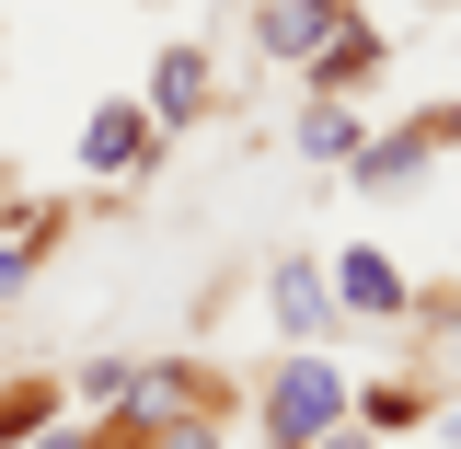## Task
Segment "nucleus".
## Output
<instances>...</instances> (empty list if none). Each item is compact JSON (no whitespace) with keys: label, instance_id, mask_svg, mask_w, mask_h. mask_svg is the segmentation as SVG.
<instances>
[{"label":"nucleus","instance_id":"obj_1","mask_svg":"<svg viewBox=\"0 0 461 449\" xmlns=\"http://www.w3.org/2000/svg\"><path fill=\"white\" fill-rule=\"evenodd\" d=\"M254 415H266V449H323L357 415V381L335 369V346H288L266 369V392H254Z\"/></svg>","mask_w":461,"mask_h":449},{"label":"nucleus","instance_id":"obj_2","mask_svg":"<svg viewBox=\"0 0 461 449\" xmlns=\"http://www.w3.org/2000/svg\"><path fill=\"white\" fill-rule=\"evenodd\" d=\"M162 139H173V127L150 104H93V115H81V173H93V184H127V173L162 162Z\"/></svg>","mask_w":461,"mask_h":449},{"label":"nucleus","instance_id":"obj_3","mask_svg":"<svg viewBox=\"0 0 461 449\" xmlns=\"http://www.w3.org/2000/svg\"><path fill=\"white\" fill-rule=\"evenodd\" d=\"M266 311H277V335L288 346H323L346 323L335 311V277H323V254H277V277H266Z\"/></svg>","mask_w":461,"mask_h":449},{"label":"nucleus","instance_id":"obj_4","mask_svg":"<svg viewBox=\"0 0 461 449\" xmlns=\"http://www.w3.org/2000/svg\"><path fill=\"white\" fill-rule=\"evenodd\" d=\"M300 69H312L323 93H369V81L393 69V47H381V23H369V12H335V23H323V47L300 58Z\"/></svg>","mask_w":461,"mask_h":449},{"label":"nucleus","instance_id":"obj_5","mask_svg":"<svg viewBox=\"0 0 461 449\" xmlns=\"http://www.w3.org/2000/svg\"><path fill=\"white\" fill-rule=\"evenodd\" d=\"M335 311H357V323H403V311H415V288L393 277V254L346 242V254H335Z\"/></svg>","mask_w":461,"mask_h":449},{"label":"nucleus","instance_id":"obj_6","mask_svg":"<svg viewBox=\"0 0 461 449\" xmlns=\"http://www.w3.org/2000/svg\"><path fill=\"white\" fill-rule=\"evenodd\" d=\"M208 104H220V69H208V47H162V58H150V115H162V127H196Z\"/></svg>","mask_w":461,"mask_h":449},{"label":"nucleus","instance_id":"obj_7","mask_svg":"<svg viewBox=\"0 0 461 449\" xmlns=\"http://www.w3.org/2000/svg\"><path fill=\"white\" fill-rule=\"evenodd\" d=\"M427 150H438V127H427V115H415V127H393V139H357V184H369V196H403V184H415V173H427Z\"/></svg>","mask_w":461,"mask_h":449},{"label":"nucleus","instance_id":"obj_8","mask_svg":"<svg viewBox=\"0 0 461 449\" xmlns=\"http://www.w3.org/2000/svg\"><path fill=\"white\" fill-rule=\"evenodd\" d=\"M104 449H220V415H104Z\"/></svg>","mask_w":461,"mask_h":449},{"label":"nucleus","instance_id":"obj_9","mask_svg":"<svg viewBox=\"0 0 461 449\" xmlns=\"http://www.w3.org/2000/svg\"><path fill=\"white\" fill-rule=\"evenodd\" d=\"M300 150H312V162H357V115H346V93H312V115H300Z\"/></svg>","mask_w":461,"mask_h":449},{"label":"nucleus","instance_id":"obj_10","mask_svg":"<svg viewBox=\"0 0 461 449\" xmlns=\"http://www.w3.org/2000/svg\"><path fill=\"white\" fill-rule=\"evenodd\" d=\"M47 230H58V220H47ZM47 230H0V300L35 277V242H47Z\"/></svg>","mask_w":461,"mask_h":449},{"label":"nucleus","instance_id":"obj_11","mask_svg":"<svg viewBox=\"0 0 461 449\" xmlns=\"http://www.w3.org/2000/svg\"><path fill=\"white\" fill-rule=\"evenodd\" d=\"M35 449H104V427H47Z\"/></svg>","mask_w":461,"mask_h":449},{"label":"nucleus","instance_id":"obj_12","mask_svg":"<svg viewBox=\"0 0 461 449\" xmlns=\"http://www.w3.org/2000/svg\"><path fill=\"white\" fill-rule=\"evenodd\" d=\"M323 449H381V438H369V427H357V415H346V427H335V438H323Z\"/></svg>","mask_w":461,"mask_h":449},{"label":"nucleus","instance_id":"obj_13","mask_svg":"<svg viewBox=\"0 0 461 449\" xmlns=\"http://www.w3.org/2000/svg\"><path fill=\"white\" fill-rule=\"evenodd\" d=\"M427 127H438V139H461V104H438V115H427Z\"/></svg>","mask_w":461,"mask_h":449},{"label":"nucleus","instance_id":"obj_14","mask_svg":"<svg viewBox=\"0 0 461 449\" xmlns=\"http://www.w3.org/2000/svg\"><path fill=\"white\" fill-rule=\"evenodd\" d=\"M438 438H450V449H461V392H450V415H438Z\"/></svg>","mask_w":461,"mask_h":449}]
</instances>
